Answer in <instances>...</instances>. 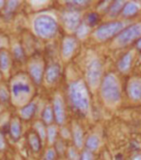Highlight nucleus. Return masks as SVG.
I'll return each mask as SVG.
<instances>
[{
  "mask_svg": "<svg viewBox=\"0 0 141 160\" xmlns=\"http://www.w3.org/2000/svg\"><path fill=\"white\" fill-rule=\"evenodd\" d=\"M26 140H27L28 146L30 147L31 151L33 152H39L41 151L42 145H43V141L41 140L39 135L36 132H35L34 130H31V131H29L27 133Z\"/></svg>",
  "mask_w": 141,
  "mask_h": 160,
  "instance_id": "obj_17",
  "label": "nucleus"
},
{
  "mask_svg": "<svg viewBox=\"0 0 141 160\" xmlns=\"http://www.w3.org/2000/svg\"><path fill=\"white\" fill-rule=\"evenodd\" d=\"M81 11L77 9L69 8L61 13V24L68 33H76V29L82 23Z\"/></svg>",
  "mask_w": 141,
  "mask_h": 160,
  "instance_id": "obj_8",
  "label": "nucleus"
},
{
  "mask_svg": "<svg viewBox=\"0 0 141 160\" xmlns=\"http://www.w3.org/2000/svg\"><path fill=\"white\" fill-rule=\"evenodd\" d=\"M5 4H6V1H0V9H4L5 7Z\"/></svg>",
  "mask_w": 141,
  "mask_h": 160,
  "instance_id": "obj_39",
  "label": "nucleus"
},
{
  "mask_svg": "<svg viewBox=\"0 0 141 160\" xmlns=\"http://www.w3.org/2000/svg\"><path fill=\"white\" fill-rule=\"evenodd\" d=\"M100 146H101V140L97 134H90L85 139V144H84L85 150L91 152L92 153L97 152Z\"/></svg>",
  "mask_w": 141,
  "mask_h": 160,
  "instance_id": "obj_19",
  "label": "nucleus"
},
{
  "mask_svg": "<svg viewBox=\"0 0 141 160\" xmlns=\"http://www.w3.org/2000/svg\"><path fill=\"white\" fill-rule=\"evenodd\" d=\"M136 48H137L138 49H141V39H139V40L137 41V42H136Z\"/></svg>",
  "mask_w": 141,
  "mask_h": 160,
  "instance_id": "obj_38",
  "label": "nucleus"
},
{
  "mask_svg": "<svg viewBox=\"0 0 141 160\" xmlns=\"http://www.w3.org/2000/svg\"><path fill=\"white\" fill-rule=\"evenodd\" d=\"M80 160H94V155L91 152L84 150L82 151L80 155Z\"/></svg>",
  "mask_w": 141,
  "mask_h": 160,
  "instance_id": "obj_35",
  "label": "nucleus"
},
{
  "mask_svg": "<svg viewBox=\"0 0 141 160\" xmlns=\"http://www.w3.org/2000/svg\"><path fill=\"white\" fill-rule=\"evenodd\" d=\"M55 150H56V152H57V153L58 154H64V153H66V152H67V147H66V145H65V142L63 141V139H58L57 141H56V143H55Z\"/></svg>",
  "mask_w": 141,
  "mask_h": 160,
  "instance_id": "obj_32",
  "label": "nucleus"
},
{
  "mask_svg": "<svg viewBox=\"0 0 141 160\" xmlns=\"http://www.w3.org/2000/svg\"><path fill=\"white\" fill-rule=\"evenodd\" d=\"M59 29V20L52 13L41 12L32 19V30L38 38L43 40H51Z\"/></svg>",
  "mask_w": 141,
  "mask_h": 160,
  "instance_id": "obj_3",
  "label": "nucleus"
},
{
  "mask_svg": "<svg viewBox=\"0 0 141 160\" xmlns=\"http://www.w3.org/2000/svg\"><path fill=\"white\" fill-rule=\"evenodd\" d=\"M124 30V23L122 21H110L100 25L93 32V37L98 42H105Z\"/></svg>",
  "mask_w": 141,
  "mask_h": 160,
  "instance_id": "obj_7",
  "label": "nucleus"
},
{
  "mask_svg": "<svg viewBox=\"0 0 141 160\" xmlns=\"http://www.w3.org/2000/svg\"><path fill=\"white\" fill-rule=\"evenodd\" d=\"M1 77H2V72H1V71H0V80H1Z\"/></svg>",
  "mask_w": 141,
  "mask_h": 160,
  "instance_id": "obj_41",
  "label": "nucleus"
},
{
  "mask_svg": "<svg viewBox=\"0 0 141 160\" xmlns=\"http://www.w3.org/2000/svg\"><path fill=\"white\" fill-rule=\"evenodd\" d=\"M61 74L62 68L60 65L57 63H51L45 68L43 83L48 87H52L59 81Z\"/></svg>",
  "mask_w": 141,
  "mask_h": 160,
  "instance_id": "obj_12",
  "label": "nucleus"
},
{
  "mask_svg": "<svg viewBox=\"0 0 141 160\" xmlns=\"http://www.w3.org/2000/svg\"><path fill=\"white\" fill-rule=\"evenodd\" d=\"M133 62V54L132 52H128L122 56V58L118 62V68L122 72H127L131 68Z\"/></svg>",
  "mask_w": 141,
  "mask_h": 160,
  "instance_id": "obj_22",
  "label": "nucleus"
},
{
  "mask_svg": "<svg viewBox=\"0 0 141 160\" xmlns=\"http://www.w3.org/2000/svg\"><path fill=\"white\" fill-rule=\"evenodd\" d=\"M137 12H138L137 4H135L133 2H128V3L125 4L123 11H122V15L124 17H132V16L135 15Z\"/></svg>",
  "mask_w": 141,
  "mask_h": 160,
  "instance_id": "obj_27",
  "label": "nucleus"
},
{
  "mask_svg": "<svg viewBox=\"0 0 141 160\" xmlns=\"http://www.w3.org/2000/svg\"><path fill=\"white\" fill-rule=\"evenodd\" d=\"M9 101H11L9 87H7L4 84H0V102L6 103V102H9Z\"/></svg>",
  "mask_w": 141,
  "mask_h": 160,
  "instance_id": "obj_30",
  "label": "nucleus"
},
{
  "mask_svg": "<svg viewBox=\"0 0 141 160\" xmlns=\"http://www.w3.org/2000/svg\"><path fill=\"white\" fill-rule=\"evenodd\" d=\"M100 91L102 100L107 105H116L121 100L120 83L113 73H108L102 78Z\"/></svg>",
  "mask_w": 141,
  "mask_h": 160,
  "instance_id": "obj_4",
  "label": "nucleus"
},
{
  "mask_svg": "<svg viewBox=\"0 0 141 160\" xmlns=\"http://www.w3.org/2000/svg\"><path fill=\"white\" fill-rule=\"evenodd\" d=\"M79 45V40L76 36L67 35L61 42L60 53L64 61H70L75 56Z\"/></svg>",
  "mask_w": 141,
  "mask_h": 160,
  "instance_id": "obj_10",
  "label": "nucleus"
},
{
  "mask_svg": "<svg viewBox=\"0 0 141 160\" xmlns=\"http://www.w3.org/2000/svg\"><path fill=\"white\" fill-rule=\"evenodd\" d=\"M33 128H34L33 130L39 135L41 140L43 142H44L46 139V127H45V124L42 121H38L34 123Z\"/></svg>",
  "mask_w": 141,
  "mask_h": 160,
  "instance_id": "obj_26",
  "label": "nucleus"
},
{
  "mask_svg": "<svg viewBox=\"0 0 141 160\" xmlns=\"http://www.w3.org/2000/svg\"><path fill=\"white\" fill-rule=\"evenodd\" d=\"M12 54L10 51L6 49H2L0 51V71L2 72V75H9L11 68H12Z\"/></svg>",
  "mask_w": 141,
  "mask_h": 160,
  "instance_id": "obj_14",
  "label": "nucleus"
},
{
  "mask_svg": "<svg viewBox=\"0 0 141 160\" xmlns=\"http://www.w3.org/2000/svg\"><path fill=\"white\" fill-rule=\"evenodd\" d=\"M52 109L54 113L55 122L59 125H63L67 120V111H66V102L63 96L59 93L55 94L52 100Z\"/></svg>",
  "mask_w": 141,
  "mask_h": 160,
  "instance_id": "obj_11",
  "label": "nucleus"
},
{
  "mask_svg": "<svg viewBox=\"0 0 141 160\" xmlns=\"http://www.w3.org/2000/svg\"><path fill=\"white\" fill-rule=\"evenodd\" d=\"M42 122L45 124V125H51L53 123V122H55L54 120V113H53V109H52V105L51 104H48L45 105L43 113H42Z\"/></svg>",
  "mask_w": 141,
  "mask_h": 160,
  "instance_id": "obj_21",
  "label": "nucleus"
},
{
  "mask_svg": "<svg viewBox=\"0 0 141 160\" xmlns=\"http://www.w3.org/2000/svg\"><path fill=\"white\" fill-rule=\"evenodd\" d=\"M58 156V153L55 150L54 147H50L48 150L45 151L44 155V160H56Z\"/></svg>",
  "mask_w": 141,
  "mask_h": 160,
  "instance_id": "obj_31",
  "label": "nucleus"
},
{
  "mask_svg": "<svg viewBox=\"0 0 141 160\" xmlns=\"http://www.w3.org/2000/svg\"><path fill=\"white\" fill-rule=\"evenodd\" d=\"M6 148H7V144H6L5 137H4L3 133L0 131V152L5 151Z\"/></svg>",
  "mask_w": 141,
  "mask_h": 160,
  "instance_id": "obj_36",
  "label": "nucleus"
},
{
  "mask_svg": "<svg viewBox=\"0 0 141 160\" xmlns=\"http://www.w3.org/2000/svg\"><path fill=\"white\" fill-rule=\"evenodd\" d=\"M11 54L12 57L17 61L22 62L25 59V50L23 48L22 44L18 42H13L11 44Z\"/></svg>",
  "mask_w": 141,
  "mask_h": 160,
  "instance_id": "obj_20",
  "label": "nucleus"
},
{
  "mask_svg": "<svg viewBox=\"0 0 141 160\" xmlns=\"http://www.w3.org/2000/svg\"><path fill=\"white\" fill-rule=\"evenodd\" d=\"M91 29H92L91 26H89L85 21H82V23L79 25V27L76 29V31L75 33L76 37L78 40H83V39L87 38L91 32Z\"/></svg>",
  "mask_w": 141,
  "mask_h": 160,
  "instance_id": "obj_25",
  "label": "nucleus"
},
{
  "mask_svg": "<svg viewBox=\"0 0 141 160\" xmlns=\"http://www.w3.org/2000/svg\"><path fill=\"white\" fill-rule=\"evenodd\" d=\"M133 160H141V154L135 155V156L133 157Z\"/></svg>",
  "mask_w": 141,
  "mask_h": 160,
  "instance_id": "obj_40",
  "label": "nucleus"
},
{
  "mask_svg": "<svg viewBox=\"0 0 141 160\" xmlns=\"http://www.w3.org/2000/svg\"><path fill=\"white\" fill-rule=\"evenodd\" d=\"M79 150L75 147V146H70L67 148L66 155H67V160H80V155L81 153L78 152Z\"/></svg>",
  "mask_w": 141,
  "mask_h": 160,
  "instance_id": "obj_29",
  "label": "nucleus"
},
{
  "mask_svg": "<svg viewBox=\"0 0 141 160\" xmlns=\"http://www.w3.org/2000/svg\"><path fill=\"white\" fill-rule=\"evenodd\" d=\"M45 63L42 56H33L27 62V74L35 85H41L44 81Z\"/></svg>",
  "mask_w": 141,
  "mask_h": 160,
  "instance_id": "obj_6",
  "label": "nucleus"
},
{
  "mask_svg": "<svg viewBox=\"0 0 141 160\" xmlns=\"http://www.w3.org/2000/svg\"><path fill=\"white\" fill-rule=\"evenodd\" d=\"M128 93L130 98L138 101L141 100V80L140 79H133L128 85Z\"/></svg>",
  "mask_w": 141,
  "mask_h": 160,
  "instance_id": "obj_16",
  "label": "nucleus"
},
{
  "mask_svg": "<svg viewBox=\"0 0 141 160\" xmlns=\"http://www.w3.org/2000/svg\"><path fill=\"white\" fill-rule=\"evenodd\" d=\"M61 160H64V159H61Z\"/></svg>",
  "mask_w": 141,
  "mask_h": 160,
  "instance_id": "obj_42",
  "label": "nucleus"
},
{
  "mask_svg": "<svg viewBox=\"0 0 141 160\" xmlns=\"http://www.w3.org/2000/svg\"><path fill=\"white\" fill-rule=\"evenodd\" d=\"M124 6H125V3L123 1H114L109 6V9L107 10V15H108V17L111 18L117 17L123 11Z\"/></svg>",
  "mask_w": 141,
  "mask_h": 160,
  "instance_id": "obj_24",
  "label": "nucleus"
},
{
  "mask_svg": "<svg viewBox=\"0 0 141 160\" xmlns=\"http://www.w3.org/2000/svg\"><path fill=\"white\" fill-rule=\"evenodd\" d=\"M11 102L21 108L28 104L35 94V84L27 73L18 72L10 80L9 84Z\"/></svg>",
  "mask_w": 141,
  "mask_h": 160,
  "instance_id": "obj_1",
  "label": "nucleus"
},
{
  "mask_svg": "<svg viewBox=\"0 0 141 160\" xmlns=\"http://www.w3.org/2000/svg\"><path fill=\"white\" fill-rule=\"evenodd\" d=\"M8 47V40L3 35H0V51L2 49H6Z\"/></svg>",
  "mask_w": 141,
  "mask_h": 160,
  "instance_id": "obj_37",
  "label": "nucleus"
},
{
  "mask_svg": "<svg viewBox=\"0 0 141 160\" xmlns=\"http://www.w3.org/2000/svg\"><path fill=\"white\" fill-rule=\"evenodd\" d=\"M69 103L73 110L81 116H87L91 110L89 88L82 79L76 80L68 86Z\"/></svg>",
  "mask_w": 141,
  "mask_h": 160,
  "instance_id": "obj_2",
  "label": "nucleus"
},
{
  "mask_svg": "<svg viewBox=\"0 0 141 160\" xmlns=\"http://www.w3.org/2000/svg\"><path fill=\"white\" fill-rule=\"evenodd\" d=\"M98 19H99V17L96 13H90L86 16L85 18V22L89 25V26H94L95 25L97 22H98Z\"/></svg>",
  "mask_w": 141,
  "mask_h": 160,
  "instance_id": "obj_33",
  "label": "nucleus"
},
{
  "mask_svg": "<svg viewBox=\"0 0 141 160\" xmlns=\"http://www.w3.org/2000/svg\"><path fill=\"white\" fill-rule=\"evenodd\" d=\"M9 132L13 140L18 141L21 136V122L18 117H13L10 120Z\"/></svg>",
  "mask_w": 141,
  "mask_h": 160,
  "instance_id": "obj_18",
  "label": "nucleus"
},
{
  "mask_svg": "<svg viewBox=\"0 0 141 160\" xmlns=\"http://www.w3.org/2000/svg\"><path fill=\"white\" fill-rule=\"evenodd\" d=\"M19 1H6L3 12L6 16L13 15L19 7Z\"/></svg>",
  "mask_w": 141,
  "mask_h": 160,
  "instance_id": "obj_28",
  "label": "nucleus"
},
{
  "mask_svg": "<svg viewBox=\"0 0 141 160\" xmlns=\"http://www.w3.org/2000/svg\"><path fill=\"white\" fill-rule=\"evenodd\" d=\"M58 136V128L56 124H51L46 128V140L50 146L53 147L57 141Z\"/></svg>",
  "mask_w": 141,
  "mask_h": 160,
  "instance_id": "obj_23",
  "label": "nucleus"
},
{
  "mask_svg": "<svg viewBox=\"0 0 141 160\" xmlns=\"http://www.w3.org/2000/svg\"><path fill=\"white\" fill-rule=\"evenodd\" d=\"M70 133H72V139L74 142V146L77 148V150H82L85 144V136H84V131L82 129L81 125L76 122H74L72 124V130H70Z\"/></svg>",
  "mask_w": 141,
  "mask_h": 160,
  "instance_id": "obj_13",
  "label": "nucleus"
},
{
  "mask_svg": "<svg viewBox=\"0 0 141 160\" xmlns=\"http://www.w3.org/2000/svg\"><path fill=\"white\" fill-rule=\"evenodd\" d=\"M141 37V24H133L122 30L115 39V42L119 47H125V45L131 43L133 41Z\"/></svg>",
  "mask_w": 141,
  "mask_h": 160,
  "instance_id": "obj_9",
  "label": "nucleus"
},
{
  "mask_svg": "<svg viewBox=\"0 0 141 160\" xmlns=\"http://www.w3.org/2000/svg\"><path fill=\"white\" fill-rule=\"evenodd\" d=\"M36 111H37V101L32 100L25 106L19 108L18 110L19 119H22L23 121H30L35 116Z\"/></svg>",
  "mask_w": 141,
  "mask_h": 160,
  "instance_id": "obj_15",
  "label": "nucleus"
},
{
  "mask_svg": "<svg viewBox=\"0 0 141 160\" xmlns=\"http://www.w3.org/2000/svg\"><path fill=\"white\" fill-rule=\"evenodd\" d=\"M103 68L102 62L97 59H91L85 66V83L89 89H97L102 81Z\"/></svg>",
  "mask_w": 141,
  "mask_h": 160,
  "instance_id": "obj_5",
  "label": "nucleus"
},
{
  "mask_svg": "<svg viewBox=\"0 0 141 160\" xmlns=\"http://www.w3.org/2000/svg\"><path fill=\"white\" fill-rule=\"evenodd\" d=\"M66 3H68L70 8L80 10L81 8H84V7L88 6V3H90V2H88V1H67Z\"/></svg>",
  "mask_w": 141,
  "mask_h": 160,
  "instance_id": "obj_34",
  "label": "nucleus"
}]
</instances>
